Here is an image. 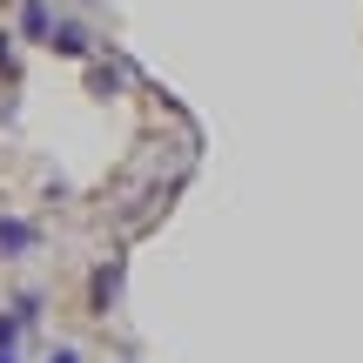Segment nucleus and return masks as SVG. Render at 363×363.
Listing matches in <instances>:
<instances>
[{"label":"nucleus","mask_w":363,"mask_h":363,"mask_svg":"<svg viewBox=\"0 0 363 363\" xmlns=\"http://www.w3.org/2000/svg\"><path fill=\"white\" fill-rule=\"evenodd\" d=\"M115 283H121V269H101V276H94V303H101V310L115 303Z\"/></svg>","instance_id":"nucleus-2"},{"label":"nucleus","mask_w":363,"mask_h":363,"mask_svg":"<svg viewBox=\"0 0 363 363\" xmlns=\"http://www.w3.org/2000/svg\"><path fill=\"white\" fill-rule=\"evenodd\" d=\"M27 242H34L27 222H0V249H27Z\"/></svg>","instance_id":"nucleus-1"},{"label":"nucleus","mask_w":363,"mask_h":363,"mask_svg":"<svg viewBox=\"0 0 363 363\" xmlns=\"http://www.w3.org/2000/svg\"><path fill=\"white\" fill-rule=\"evenodd\" d=\"M0 61H7V34H0Z\"/></svg>","instance_id":"nucleus-4"},{"label":"nucleus","mask_w":363,"mask_h":363,"mask_svg":"<svg viewBox=\"0 0 363 363\" xmlns=\"http://www.w3.org/2000/svg\"><path fill=\"white\" fill-rule=\"evenodd\" d=\"M48 363H81V357H74V350H54V357H48Z\"/></svg>","instance_id":"nucleus-3"}]
</instances>
